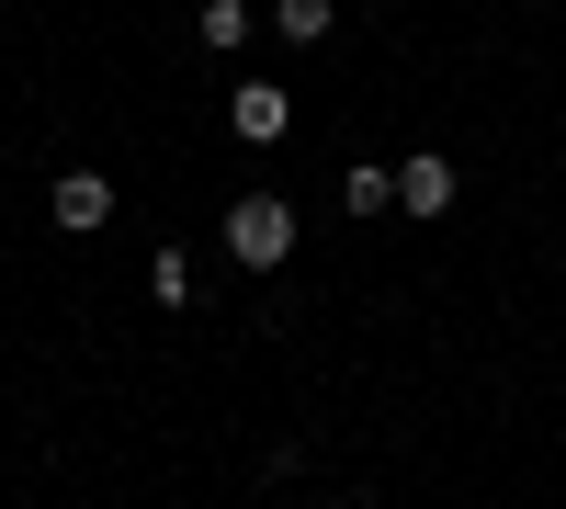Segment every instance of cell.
Wrapping results in <instances>:
<instances>
[{"mask_svg": "<svg viewBox=\"0 0 566 509\" xmlns=\"http://www.w3.org/2000/svg\"><path fill=\"white\" fill-rule=\"evenodd\" d=\"M227 125H239V136H250V148H272V136H283V125H295V103H283V91H272V79H239V103H227Z\"/></svg>", "mask_w": 566, "mask_h": 509, "instance_id": "obj_3", "label": "cell"}, {"mask_svg": "<svg viewBox=\"0 0 566 509\" xmlns=\"http://www.w3.org/2000/svg\"><path fill=\"white\" fill-rule=\"evenodd\" d=\"M340 204H352V215H386V204H397V170H352Z\"/></svg>", "mask_w": 566, "mask_h": 509, "instance_id": "obj_7", "label": "cell"}, {"mask_svg": "<svg viewBox=\"0 0 566 509\" xmlns=\"http://www.w3.org/2000/svg\"><path fill=\"white\" fill-rule=\"evenodd\" d=\"M272 23H283V34H295V45H317L328 23H340V0H272Z\"/></svg>", "mask_w": 566, "mask_h": 509, "instance_id": "obj_6", "label": "cell"}, {"mask_svg": "<svg viewBox=\"0 0 566 509\" xmlns=\"http://www.w3.org/2000/svg\"><path fill=\"white\" fill-rule=\"evenodd\" d=\"M205 45H216V57H239V45H250V0H205Z\"/></svg>", "mask_w": 566, "mask_h": 509, "instance_id": "obj_5", "label": "cell"}, {"mask_svg": "<svg viewBox=\"0 0 566 509\" xmlns=\"http://www.w3.org/2000/svg\"><path fill=\"white\" fill-rule=\"evenodd\" d=\"M283 250H295V204H283V193H239V204H227V261L272 272Z\"/></svg>", "mask_w": 566, "mask_h": 509, "instance_id": "obj_1", "label": "cell"}, {"mask_svg": "<svg viewBox=\"0 0 566 509\" xmlns=\"http://www.w3.org/2000/svg\"><path fill=\"white\" fill-rule=\"evenodd\" d=\"M45 215H57L69 238H91V226L114 215V181H103V170H57V181H45Z\"/></svg>", "mask_w": 566, "mask_h": 509, "instance_id": "obj_2", "label": "cell"}, {"mask_svg": "<svg viewBox=\"0 0 566 509\" xmlns=\"http://www.w3.org/2000/svg\"><path fill=\"white\" fill-rule=\"evenodd\" d=\"M397 204H408V215H442V204H453V159H431V148H419V159L397 170Z\"/></svg>", "mask_w": 566, "mask_h": 509, "instance_id": "obj_4", "label": "cell"}]
</instances>
